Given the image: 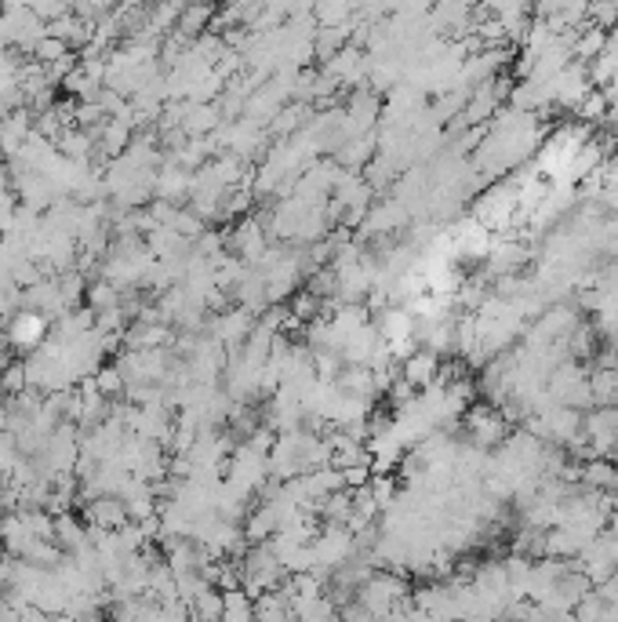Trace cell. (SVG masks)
Masks as SVG:
<instances>
[{
	"label": "cell",
	"mask_w": 618,
	"mask_h": 622,
	"mask_svg": "<svg viewBox=\"0 0 618 622\" xmlns=\"http://www.w3.org/2000/svg\"><path fill=\"white\" fill-rule=\"evenodd\" d=\"M466 430H469V444L480 452L488 448H499L506 441V415L495 411V408H474L466 419Z\"/></svg>",
	"instance_id": "3957f363"
},
{
	"label": "cell",
	"mask_w": 618,
	"mask_h": 622,
	"mask_svg": "<svg viewBox=\"0 0 618 622\" xmlns=\"http://www.w3.org/2000/svg\"><path fill=\"white\" fill-rule=\"evenodd\" d=\"M357 600H361V611H368L371 619L386 622L396 611L407 608V586L401 575H390V572H379V575H368L357 589Z\"/></svg>",
	"instance_id": "6da1fadb"
},
{
	"label": "cell",
	"mask_w": 618,
	"mask_h": 622,
	"mask_svg": "<svg viewBox=\"0 0 618 622\" xmlns=\"http://www.w3.org/2000/svg\"><path fill=\"white\" fill-rule=\"evenodd\" d=\"M590 393H593V404H601V408H615L618 404V376L611 368L596 371L590 379Z\"/></svg>",
	"instance_id": "52a82bcc"
},
{
	"label": "cell",
	"mask_w": 618,
	"mask_h": 622,
	"mask_svg": "<svg viewBox=\"0 0 618 622\" xmlns=\"http://www.w3.org/2000/svg\"><path fill=\"white\" fill-rule=\"evenodd\" d=\"M45 331H48L45 314H18L12 320V331H8V339H12V346H37V342L45 339Z\"/></svg>",
	"instance_id": "5b68a950"
},
{
	"label": "cell",
	"mask_w": 618,
	"mask_h": 622,
	"mask_svg": "<svg viewBox=\"0 0 618 622\" xmlns=\"http://www.w3.org/2000/svg\"><path fill=\"white\" fill-rule=\"evenodd\" d=\"M440 379V357L433 350H415V354L404 357V368H401V382H407L412 390H429L433 382Z\"/></svg>",
	"instance_id": "277c9868"
},
{
	"label": "cell",
	"mask_w": 618,
	"mask_h": 622,
	"mask_svg": "<svg viewBox=\"0 0 618 622\" xmlns=\"http://www.w3.org/2000/svg\"><path fill=\"white\" fill-rule=\"evenodd\" d=\"M218 622H255V597H248L244 589H226Z\"/></svg>",
	"instance_id": "8992f818"
},
{
	"label": "cell",
	"mask_w": 618,
	"mask_h": 622,
	"mask_svg": "<svg viewBox=\"0 0 618 622\" xmlns=\"http://www.w3.org/2000/svg\"><path fill=\"white\" fill-rule=\"evenodd\" d=\"M575 568H579V572L590 579L593 586H604L607 579L618 572V535L601 532L579 554V564H575Z\"/></svg>",
	"instance_id": "7a4b0ae2"
}]
</instances>
